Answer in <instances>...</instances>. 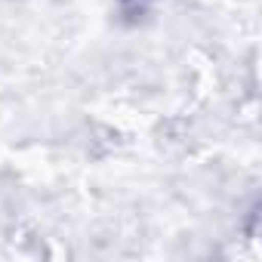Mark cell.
<instances>
[{
  "mask_svg": "<svg viewBox=\"0 0 262 262\" xmlns=\"http://www.w3.org/2000/svg\"><path fill=\"white\" fill-rule=\"evenodd\" d=\"M155 4L158 0H120V13L126 19H142V16H148L155 10Z\"/></svg>",
  "mask_w": 262,
  "mask_h": 262,
  "instance_id": "1",
  "label": "cell"
}]
</instances>
